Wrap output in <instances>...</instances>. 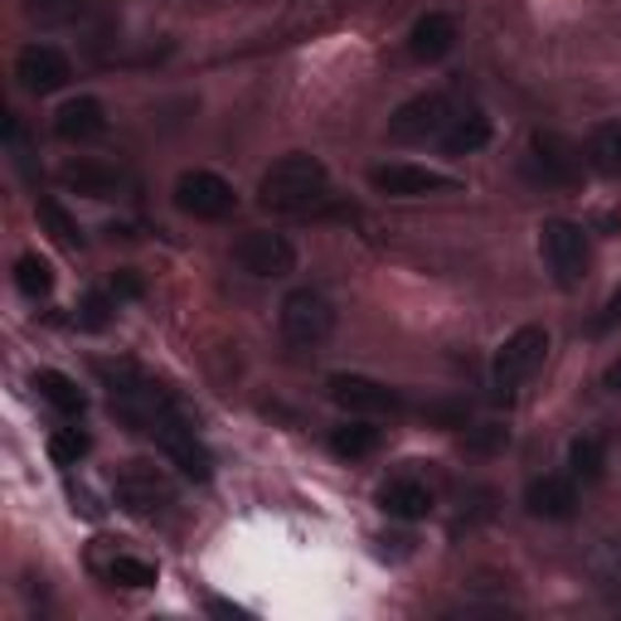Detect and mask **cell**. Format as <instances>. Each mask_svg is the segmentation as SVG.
Wrapping results in <instances>:
<instances>
[{"mask_svg":"<svg viewBox=\"0 0 621 621\" xmlns=\"http://www.w3.org/2000/svg\"><path fill=\"white\" fill-rule=\"evenodd\" d=\"M325 195H331V170H325L321 156H307V151L272 161L258 180V205L272 214H307Z\"/></svg>","mask_w":621,"mask_h":621,"instance_id":"1","label":"cell"},{"mask_svg":"<svg viewBox=\"0 0 621 621\" xmlns=\"http://www.w3.org/2000/svg\"><path fill=\"white\" fill-rule=\"evenodd\" d=\"M539 258L553 272V282L563 291L582 287V277L592 268V248H588V228L573 219H549L539 228Z\"/></svg>","mask_w":621,"mask_h":621,"instance_id":"2","label":"cell"},{"mask_svg":"<svg viewBox=\"0 0 621 621\" xmlns=\"http://www.w3.org/2000/svg\"><path fill=\"white\" fill-rule=\"evenodd\" d=\"M544 354H549V331L544 325H519L515 335H505V345L496 350V394L500 399H515L519 389L535 379V370L544 364Z\"/></svg>","mask_w":621,"mask_h":621,"instance_id":"3","label":"cell"},{"mask_svg":"<svg viewBox=\"0 0 621 621\" xmlns=\"http://www.w3.org/2000/svg\"><path fill=\"white\" fill-rule=\"evenodd\" d=\"M117 505L126 515H136V519H156V515H166L170 505H175V486H170V476L161 472V466H151V462H126L122 472H117Z\"/></svg>","mask_w":621,"mask_h":621,"instance_id":"4","label":"cell"},{"mask_svg":"<svg viewBox=\"0 0 621 621\" xmlns=\"http://www.w3.org/2000/svg\"><path fill=\"white\" fill-rule=\"evenodd\" d=\"M277 321H282L287 345H297V350H315L325 335L335 331V311H331V301H325L315 287L287 291V301H282V311H277Z\"/></svg>","mask_w":621,"mask_h":621,"instance_id":"5","label":"cell"},{"mask_svg":"<svg viewBox=\"0 0 621 621\" xmlns=\"http://www.w3.org/2000/svg\"><path fill=\"white\" fill-rule=\"evenodd\" d=\"M146 433H156L161 452H166L170 462L180 466V472H185L189 480H209V476H214V456H209V447L195 437V427L185 423L175 403H170V408H161L156 417H151V427H146Z\"/></svg>","mask_w":621,"mask_h":621,"instance_id":"6","label":"cell"},{"mask_svg":"<svg viewBox=\"0 0 621 621\" xmlns=\"http://www.w3.org/2000/svg\"><path fill=\"white\" fill-rule=\"evenodd\" d=\"M175 209L189 219H228L234 214V185L214 170H185L175 180Z\"/></svg>","mask_w":621,"mask_h":621,"instance_id":"7","label":"cell"},{"mask_svg":"<svg viewBox=\"0 0 621 621\" xmlns=\"http://www.w3.org/2000/svg\"><path fill=\"white\" fill-rule=\"evenodd\" d=\"M529 175H535L539 185H559V189L578 185L582 151L559 132H535L529 136Z\"/></svg>","mask_w":621,"mask_h":621,"instance_id":"8","label":"cell"},{"mask_svg":"<svg viewBox=\"0 0 621 621\" xmlns=\"http://www.w3.org/2000/svg\"><path fill=\"white\" fill-rule=\"evenodd\" d=\"M234 262L248 277H287L297 268V248L282 234H272V228H252V234H244L234 244Z\"/></svg>","mask_w":621,"mask_h":621,"instance_id":"9","label":"cell"},{"mask_svg":"<svg viewBox=\"0 0 621 621\" xmlns=\"http://www.w3.org/2000/svg\"><path fill=\"white\" fill-rule=\"evenodd\" d=\"M452 122V103L442 93H417L408 97L394 117H389V136L394 142H427V136H442Z\"/></svg>","mask_w":621,"mask_h":621,"instance_id":"10","label":"cell"},{"mask_svg":"<svg viewBox=\"0 0 621 621\" xmlns=\"http://www.w3.org/2000/svg\"><path fill=\"white\" fill-rule=\"evenodd\" d=\"M15 79L20 87H30V93H59L63 83L73 79V69H69V54L54 44H24L20 49V59H15Z\"/></svg>","mask_w":621,"mask_h":621,"instance_id":"11","label":"cell"},{"mask_svg":"<svg viewBox=\"0 0 621 621\" xmlns=\"http://www.w3.org/2000/svg\"><path fill=\"white\" fill-rule=\"evenodd\" d=\"M370 185L379 195H399V199H417V195H433V189H456L452 175L427 170V166H408V161H389V166L370 170Z\"/></svg>","mask_w":621,"mask_h":621,"instance_id":"12","label":"cell"},{"mask_svg":"<svg viewBox=\"0 0 621 621\" xmlns=\"http://www.w3.org/2000/svg\"><path fill=\"white\" fill-rule=\"evenodd\" d=\"M325 389H331V399L345 413H399L403 408V399L394 389L379 384V379H364V374H331Z\"/></svg>","mask_w":621,"mask_h":621,"instance_id":"13","label":"cell"},{"mask_svg":"<svg viewBox=\"0 0 621 621\" xmlns=\"http://www.w3.org/2000/svg\"><path fill=\"white\" fill-rule=\"evenodd\" d=\"M54 132L63 136L69 146H87L107 132V107L97 97H69L54 117Z\"/></svg>","mask_w":621,"mask_h":621,"instance_id":"14","label":"cell"},{"mask_svg":"<svg viewBox=\"0 0 621 621\" xmlns=\"http://www.w3.org/2000/svg\"><path fill=\"white\" fill-rule=\"evenodd\" d=\"M525 510L535 519H568L578 510V486L568 476H535L525 486Z\"/></svg>","mask_w":621,"mask_h":621,"instance_id":"15","label":"cell"},{"mask_svg":"<svg viewBox=\"0 0 621 621\" xmlns=\"http://www.w3.org/2000/svg\"><path fill=\"white\" fill-rule=\"evenodd\" d=\"M379 510L384 515H394V519H427L433 515V490L423 486L417 476H394V480H384L379 486Z\"/></svg>","mask_w":621,"mask_h":621,"instance_id":"16","label":"cell"},{"mask_svg":"<svg viewBox=\"0 0 621 621\" xmlns=\"http://www.w3.org/2000/svg\"><path fill=\"white\" fill-rule=\"evenodd\" d=\"M456 49V20L452 15H423L408 30V54L417 59V63H437V59H447Z\"/></svg>","mask_w":621,"mask_h":621,"instance_id":"17","label":"cell"},{"mask_svg":"<svg viewBox=\"0 0 621 621\" xmlns=\"http://www.w3.org/2000/svg\"><path fill=\"white\" fill-rule=\"evenodd\" d=\"M582 161H588L598 175L617 180L621 175V122H602L588 132V146H582Z\"/></svg>","mask_w":621,"mask_h":621,"instance_id":"18","label":"cell"},{"mask_svg":"<svg viewBox=\"0 0 621 621\" xmlns=\"http://www.w3.org/2000/svg\"><path fill=\"white\" fill-rule=\"evenodd\" d=\"M486 142H490V117L476 107L452 117L447 132H442V151H447V156H472V151H480Z\"/></svg>","mask_w":621,"mask_h":621,"instance_id":"19","label":"cell"},{"mask_svg":"<svg viewBox=\"0 0 621 621\" xmlns=\"http://www.w3.org/2000/svg\"><path fill=\"white\" fill-rule=\"evenodd\" d=\"M34 389H40V399L49 403V408H59L69 417H79L87 408V394L73 384L69 374H59V370H40V374H34Z\"/></svg>","mask_w":621,"mask_h":621,"instance_id":"20","label":"cell"},{"mask_svg":"<svg viewBox=\"0 0 621 621\" xmlns=\"http://www.w3.org/2000/svg\"><path fill=\"white\" fill-rule=\"evenodd\" d=\"M59 180L69 189H79V195H87V199H107L112 189H117V175H112L107 166H97V161H69V166L59 170Z\"/></svg>","mask_w":621,"mask_h":621,"instance_id":"21","label":"cell"},{"mask_svg":"<svg viewBox=\"0 0 621 621\" xmlns=\"http://www.w3.org/2000/svg\"><path fill=\"white\" fill-rule=\"evenodd\" d=\"M331 452L335 456H370V452H379V427H370V423H340V427H331Z\"/></svg>","mask_w":621,"mask_h":621,"instance_id":"22","label":"cell"},{"mask_svg":"<svg viewBox=\"0 0 621 621\" xmlns=\"http://www.w3.org/2000/svg\"><path fill=\"white\" fill-rule=\"evenodd\" d=\"M103 578L117 582V588H156V563L132 559V553H112L103 563Z\"/></svg>","mask_w":621,"mask_h":621,"instance_id":"23","label":"cell"},{"mask_svg":"<svg viewBox=\"0 0 621 621\" xmlns=\"http://www.w3.org/2000/svg\"><path fill=\"white\" fill-rule=\"evenodd\" d=\"M568 466H573V476L578 480H602L607 472V447H602V437H573V447H568Z\"/></svg>","mask_w":621,"mask_h":621,"instance_id":"24","label":"cell"},{"mask_svg":"<svg viewBox=\"0 0 621 621\" xmlns=\"http://www.w3.org/2000/svg\"><path fill=\"white\" fill-rule=\"evenodd\" d=\"M15 287H20L30 301H40V297H49V291H54V268H49L40 252H24V258L15 262Z\"/></svg>","mask_w":621,"mask_h":621,"instance_id":"25","label":"cell"},{"mask_svg":"<svg viewBox=\"0 0 621 621\" xmlns=\"http://www.w3.org/2000/svg\"><path fill=\"white\" fill-rule=\"evenodd\" d=\"M40 224L59 238L63 248H83V228L73 224V214L63 209V205H54V199H40Z\"/></svg>","mask_w":621,"mask_h":621,"instance_id":"26","label":"cell"},{"mask_svg":"<svg viewBox=\"0 0 621 621\" xmlns=\"http://www.w3.org/2000/svg\"><path fill=\"white\" fill-rule=\"evenodd\" d=\"M87 447H93V437H87L83 427H59V433L49 437V452H54V462H63V466H79Z\"/></svg>","mask_w":621,"mask_h":621,"instance_id":"27","label":"cell"},{"mask_svg":"<svg viewBox=\"0 0 621 621\" xmlns=\"http://www.w3.org/2000/svg\"><path fill=\"white\" fill-rule=\"evenodd\" d=\"M73 321L83 325V331H103V325L112 321V301L103 297V291H87V297L79 301V315Z\"/></svg>","mask_w":621,"mask_h":621,"instance_id":"28","label":"cell"},{"mask_svg":"<svg viewBox=\"0 0 621 621\" xmlns=\"http://www.w3.org/2000/svg\"><path fill=\"white\" fill-rule=\"evenodd\" d=\"M505 442H510V433L496 427V423H486V427H476V433L466 437V447H472V452H500Z\"/></svg>","mask_w":621,"mask_h":621,"instance_id":"29","label":"cell"},{"mask_svg":"<svg viewBox=\"0 0 621 621\" xmlns=\"http://www.w3.org/2000/svg\"><path fill=\"white\" fill-rule=\"evenodd\" d=\"M34 15H40V20H69L73 15V0H34Z\"/></svg>","mask_w":621,"mask_h":621,"instance_id":"30","label":"cell"},{"mask_svg":"<svg viewBox=\"0 0 621 621\" xmlns=\"http://www.w3.org/2000/svg\"><path fill=\"white\" fill-rule=\"evenodd\" d=\"M612 325H621V287L612 291V301H607V307H602V315H598V321H592V331H612Z\"/></svg>","mask_w":621,"mask_h":621,"instance_id":"31","label":"cell"},{"mask_svg":"<svg viewBox=\"0 0 621 621\" xmlns=\"http://www.w3.org/2000/svg\"><path fill=\"white\" fill-rule=\"evenodd\" d=\"M112 291H117V297H126V301H136V297H142V277H136V272H117V277H112Z\"/></svg>","mask_w":621,"mask_h":621,"instance_id":"32","label":"cell"},{"mask_svg":"<svg viewBox=\"0 0 621 621\" xmlns=\"http://www.w3.org/2000/svg\"><path fill=\"white\" fill-rule=\"evenodd\" d=\"M602 384L612 389V394H621V360H612L607 364V374H602Z\"/></svg>","mask_w":621,"mask_h":621,"instance_id":"33","label":"cell"}]
</instances>
